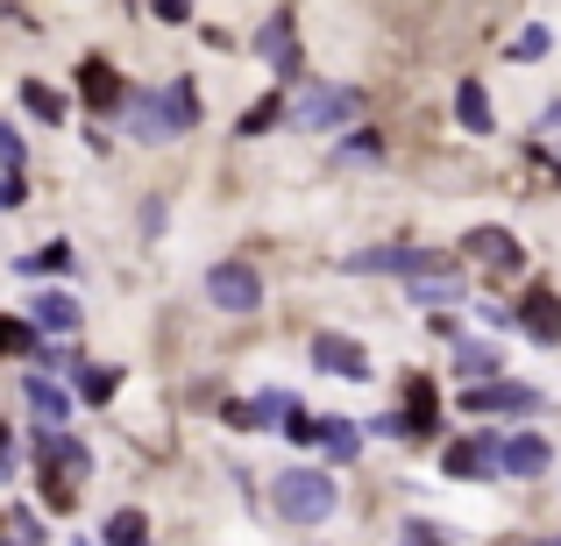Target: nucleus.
I'll return each instance as SVG.
<instances>
[{"instance_id": "f257e3e1", "label": "nucleus", "mask_w": 561, "mask_h": 546, "mask_svg": "<svg viewBox=\"0 0 561 546\" xmlns=\"http://www.w3.org/2000/svg\"><path fill=\"white\" fill-rule=\"evenodd\" d=\"M122 114H128V136L136 142H171V136H185V128L199 121V93H192V79L136 85V93L122 100Z\"/></svg>"}, {"instance_id": "f03ea898", "label": "nucleus", "mask_w": 561, "mask_h": 546, "mask_svg": "<svg viewBox=\"0 0 561 546\" xmlns=\"http://www.w3.org/2000/svg\"><path fill=\"white\" fill-rule=\"evenodd\" d=\"M271 504H277V519H291V525H320V519H334L342 490L328 483V468H277Z\"/></svg>"}, {"instance_id": "7ed1b4c3", "label": "nucleus", "mask_w": 561, "mask_h": 546, "mask_svg": "<svg viewBox=\"0 0 561 546\" xmlns=\"http://www.w3.org/2000/svg\"><path fill=\"white\" fill-rule=\"evenodd\" d=\"M348 277H440L455 270V256H440V248H356V256H342Z\"/></svg>"}, {"instance_id": "20e7f679", "label": "nucleus", "mask_w": 561, "mask_h": 546, "mask_svg": "<svg viewBox=\"0 0 561 546\" xmlns=\"http://www.w3.org/2000/svg\"><path fill=\"white\" fill-rule=\"evenodd\" d=\"M462 411H477V419H540L548 397L519 376H491V383H469L462 391Z\"/></svg>"}, {"instance_id": "39448f33", "label": "nucleus", "mask_w": 561, "mask_h": 546, "mask_svg": "<svg viewBox=\"0 0 561 546\" xmlns=\"http://www.w3.org/2000/svg\"><path fill=\"white\" fill-rule=\"evenodd\" d=\"M206 299H214V313H256L263 305V277H256V263H214V270H206Z\"/></svg>"}, {"instance_id": "423d86ee", "label": "nucleus", "mask_w": 561, "mask_h": 546, "mask_svg": "<svg viewBox=\"0 0 561 546\" xmlns=\"http://www.w3.org/2000/svg\"><path fill=\"white\" fill-rule=\"evenodd\" d=\"M356 114H363V93H348V85H313V93H299V107H291V128L328 136V128L356 121Z\"/></svg>"}, {"instance_id": "0eeeda50", "label": "nucleus", "mask_w": 561, "mask_h": 546, "mask_svg": "<svg viewBox=\"0 0 561 546\" xmlns=\"http://www.w3.org/2000/svg\"><path fill=\"white\" fill-rule=\"evenodd\" d=\"M440 468L462 476V483H497V426H483V433H469V440H448V448H440Z\"/></svg>"}, {"instance_id": "6e6552de", "label": "nucleus", "mask_w": 561, "mask_h": 546, "mask_svg": "<svg viewBox=\"0 0 561 546\" xmlns=\"http://www.w3.org/2000/svg\"><path fill=\"white\" fill-rule=\"evenodd\" d=\"M548 462H554V448L540 433H497V476H505V483L548 476Z\"/></svg>"}, {"instance_id": "1a4fd4ad", "label": "nucleus", "mask_w": 561, "mask_h": 546, "mask_svg": "<svg viewBox=\"0 0 561 546\" xmlns=\"http://www.w3.org/2000/svg\"><path fill=\"white\" fill-rule=\"evenodd\" d=\"M313 362L342 383H370V348L348 341V334H313Z\"/></svg>"}, {"instance_id": "9d476101", "label": "nucleus", "mask_w": 561, "mask_h": 546, "mask_svg": "<svg viewBox=\"0 0 561 546\" xmlns=\"http://www.w3.org/2000/svg\"><path fill=\"white\" fill-rule=\"evenodd\" d=\"M256 57L277 71V79H299V36H291V8H277L271 22L256 28Z\"/></svg>"}, {"instance_id": "9b49d317", "label": "nucleus", "mask_w": 561, "mask_h": 546, "mask_svg": "<svg viewBox=\"0 0 561 546\" xmlns=\"http://www.w3.org/2000/svg\"><path fill=\"white\" fill-rule=\"evenodd\" d=\"M398 433H405V440H434V433H440V397H434V383H426V376H412V383H405V411H398Z\"/></svg>"}, {"instance_id": "f8f14e48", "label": "nucleus", "mask_w": 561, "mask_h": 546, "mask_svg": "<svg viewBox=\"0 0 561 546\" xmlns=\"http://www.w3.org/2000/svg\"><path fill=\"white\" fill-rule=\"evenodd\" d=\"M79 93H85V107H93V114H122L128 85L114 79V65H100V57H85V65H79Z\"/></svg>"}, {"instance_id": "ddd939ff", "label": "nucleus", "mask_w": 561, "mask_h": 546, "mask_svg": "<svg viewBox=\"0 0 561 546\" xmlns=\"http://www.w3.org/2000/svg\"><path fill=\"white\" fill-rule=\"evenodd\" d=\"M313 448L328 454V468H348V462L363 454V433H356V419H334V411H328V419H313Z\"/></svg>"}, {"instance_id": "4468645a", "label": "nucleus", "mask_w": 561, "mask_h": 546, "mask_svg": "<svg viewBox=\"0 0 561 546\" xmlns=\"http://www.w3.org/2000/svg\"><path fill=\"white\" fill-rule=\"evenodd\" d=\"M28 334H57V341L79 334V299H71V291H43V299L28 305Z\"/></svg>"}, {"instance_id": "2eb2a0df", "label": "nucleus", "mask_w": 561, "mask_h": 546, "mask_svg": "<svg viewBox=\"0 0 561 546\" xmlns=\"http://www.w3.org/2000/svg\"><path fill=\"white\" fill-rule=\"evenodd\" d=\"M462 256L491 263V270H519V263H526V248L512 242L505 228H477V234H462Z\"/></svg>"}, {"instance_id": "dca6fc26", "label": "nucleus", "mask_w": 561, "mask_h": 546, "mask_svg": "<svg viewBox=\"0 0 561 546\" xmlns=\"http://www.w3.org/2000/svg\"><path fill=\"white\" fill-rule=\"evenodd\" d=\"M36 468H65V476H85V468H93V454H85L79 440L65 433V426H50V433H36Z\"/></svg>"}, {"instance_id": "f3484780", "label": "nucleus", "mask_w": 561, "mask_h": 546, "mask_svg": "<svg viewBox=\"0 0 561 546\" xmlns=\"http://www.w3.org/2000/svg\"><path fill=\"white\" fill-rule=\"evenodd\" d=\"M22 397H28V411H36V433H50V426H65V419H71V397L57 391L43 369H36V376H22Z\"/></svg>"}, {"instance_id": "a211bd4d", "label": "nucleus", "mask_w": 561, "mask_h": 546, "mask_svg": "<svg viewBox=\"0 0 561 546\" xmlns=\"http://www.w3.org/2000/svg\"><path fill=\"white\" fill-rule=\"evenodd\" d=\"M512 320H519V327L534 334L540 348H554V341H561V299H554V291H534V299H526Z\"/></svg>"}, {"instance_id": "6ab92c4d", "label": "nucleus", "mask_w": 561, "mask_h": 546, "mask_svg": "<svg viewBox=\"0 0 561 546\" xmlns=\"http://www.w3.org/2000/svg\"><path fill=\"white\" fill-rule=\"evenodd\" d=\"M455 376H462V383L505 376V348H491V341H455Z\"/></svg>"}, {"instance_id": "aec40b11", "label": "nucleus", "mask_w": 561, "mask_h": 546, "mask_svg": "<svg viewBox=\"0 0 561 546\" xmlns=\"http://www.w3.org/2000/svg\"><path fill=\"white\" fill-rule=\"evenodd\" d=\"M455 121H462L469 136H491V93H483L477 79H462V85H455Z\"/></svg>"}, {"instance_id": "412c9836", "label": "nucleus", "mask_w": 561, "mask_h": 546, "mask_svg": "<svg viewBox=\"0 0 561 546\" xmlns=\"http://www.w3.org/2000/svg\"><path fill=\"white\" fill-rule=\"evenodd\" d=\"M249 411H256V433H285V426L299 419V397L291 391H263V397H249Z\"/></svg>"}, {"instance_id": "4be33fe9", "label": "nucleus", "mask_w": 561, "mask_h": 546, "mask_svg": "<svg viewBox=\"0 0 561 546\" xmlns=\"http://www.w3.org/2000/svg\"><path fill=\"white\" fill-rule=\"evenodd\" d=\"M71 263H79L71 242H50V248H36V256H14V270H22V277H65Z\"/></svg>"}, {"instance_id": "5701e85b", "label": "nucleus", "mask_w": 561, "mask_h": 546, "mask_svg": "<svg viewBox=\"0 0 561 546\" xmlns=\"http://www.w3.org/2000/svg\"><path fill=\"white\" fill-rule=\"evenodd\" d=\"M100 546H150V519H142V511H114V519L100 525Z\"/></svg>"}, {"instance_id": "b1692460", "label": "nucleus", "mask_w": 561, "mask_h": 546, "mask_svg": "<svg viewBox=\"0 0 561 546\" xmlns=\"http://www.w3.org/2000/svg\"><path fill=\"white\" fill-rule=\"evenodd\" d=\"M114 391H122V369H107V362H79V397H85V405H107Z\"/></svg>"}, {"instance_id": "393cba45", "label": "nucleus", "mask_w": 561, "mask_h": 546, "mask_svg": "<svg viewBox=\"0 0 561 546\" xmlns=\"http://www.w3.org/2000/svg\"><path fill=\"white\" fill-rule=\"evenodd\" d=\"M412 299H420V305H455V299H462V270H440V277H412Z\"/></svg>"}, {"instance_id": "a878e982", "label": "nucleus", "mask_w": 561, "mask_h": 546, "mask_svg": "<svg viewBox=\"0 0 561 546\" xmlns=\"http://www.w3.org/2000/svg\"><path fill=\"white\" fill-rule=\"evenodd\" d=\"M22 107L28 114H36V121H65V93H50V85H43V79H22Z\"/></svg>"}, {"instance_id": "bb28decb", "label": "nucleus", "mask_w": 561, "mask_h": 546, "mask_svg": "<svg viewBox=\"0 0 561 546\" xmlns=\"http://www.w3.org/2000/svg\"><path fill=\"white\" fill-rule=\"evenodd\" d=\"M334 156H342V164H383V136H377V128H356Z\"/></svg>"}, {"instance_id": "cd10ccee", "label": "nucleus", "mask_w": 561, "mask_h": 546, "mask_svg": "<svg viewBox=\"0 0 561 546\" xmlns=\"http://www.w3.org/2000/svg\"><path fill=\"white\" fill-rule=\"evenodd\" d=\"M548 43H554V28H540V22H534L519 43H512V57H519V65H534V57H548Z\"/></svg>"}, {"instance_id": "c85d7f7f", "label": "nucleus", "mask_w": 561, "mask_h": 546, "mask_svg": "<svg viewBox=\"0 0 561 546\" xmlns=\"http://www.w3.org/2000/svg\"><path fill=\"white\" fill-rule=\"evenodd\" d=\"M285 121V107H277V100H256V107L242 114V136H263V128H277Z\"/></svg>"}, {"instance_id": "c756f323", "label": "nucleus", "mask_w": 561, "mask_h": 546, "mask_svg": "<svg viewBox=\"0 0 561 546\" xmlns=\"http://www.w3.org/2000/svg\"><path fill=\"white\" fill-rule=\"evenodd\" d=\"M0 546H43V525L28 519V511H14V519H8V539H0Z\"/></svg>"}, {"instance_id": "7c9ffc66", "label": "nucleus", "mask_w": 561, "mask_h": 546, "mask_svg": "<svg viewBox=\"0 0 561 546\" xmlns=\"http://www.w3.org/2000/svg\"><path fill=\"white\" fill-rule=\"evenodd\" d=\"M22 156H28V142L14 136L8 121H0V171H22Z\"/></svg>"}, {"instance_id": "2f4dec72", "label": "nucleus", "mask_w": 561, "mask_h": 546, "mask_svg": "<svg viewBox=\"0 0 561 546\" xmlns=\"http://www.w3.org/2000/svg\"><path fill=\"white\" fill-rule=\"evenodd\" d=\"M28 191H22V171H0V213H14Z\"/></svg>"}, {"instance_id": "473e14b6", "label": "nucleus", "mask_w": 561, "mask_h": 546, "mask_svg": "<svg viewBox=\"0 0 561 546\" xmlns=\"http://www.w3.org/2000/svg\"><path fill=\"white\" fill-rule=\"evenodd\" d=\"M220 419H228V426H234V433H256V411H249V405H242V397H234V405H220Z\"/></svg>"}, {"instance_id": "72a5a7b5", "label": "nucleus", "mask_w": 561, "mask_h": 546, "mask_svg": "<svg viewBox=\"0 0 561 546\" xmlns=\"http://www.w3.org/2000/svg\"><path fill=\"white\" fill-rule=\"evenodd\" d=\"M405 539H412V546H440L448 533H440V525H426V519H412V525H405Z\"/></svg>"}, {"instance_id": "f704fd0d", "label": "nucleus", "mask_w": 561, "mask_h": 546, "mask_svg": "<svg viewBox=\"0 0 561 546\" xmlns=\"http://www.w3.org/2000/svg\"><path fill=\"white\" fill-rule=\"evenodd\" d=\"M14 348H28V327H14V320H0V356H14Z\"/></svg>"}, {"instance_id": "c9c22d12", "label": "nucleus", "mask_w": 561, "mask_h": 546, "mask_svg": "<svg viewBox=\"0 0 561 546\" xmlns=\"http://www.w3.org/2000/svg\"><path fill=\"white\" fill-rule=\"evenodd\" d=\"M483 327H497V334H512L519 320H512V305H483Z\"/></svg>"}, {"instance_id": "e433bc0d", "label": "nucleus", "mask_w": 561, "mask_h": 546, "mask_svg": "<svg viewBox=\"0 0 561 546\" xmlns=\"http://www.w3.org/2000/svg\"><path fill=\"white\" fill-rule=\"evenodd\" d=\"M150 8H157V22H185L192 0H150Z\"/></svg>"}, {"instance_id": "4c0bfd02", "label": "nucleus", "mask_w": 561, "mask_h": 546, "mask_svg": "<svg viewBox=\"0 0 561 546\" xmlns=\"http://www.w3.org/2000/svg\"><path fill=\"white\" fill-rule=\"evenodd\" d=\"M79 546H93V539H79Z\"/></svg>"}, {"instance_id": "58836bf2", "label": "nucleus", "mask_w": 561, "mask_h": 546, "mask_svg": "<svg viewBox=\"0 0 561 546\" xmlns=\"http://www.w3.org/2000/svg\"><path fill=\"white\" fill-rule=\"evenodd\" d=\"M534 546H540V539H534Z\"/></svg>"}, {"instance_id": "ea45409f", "label": "nucleus", "mask_w": 561, "mask_h": 546, "mask_svg": "<svg viewBox=\"0 0 561 546\" xmlns=\"http://www.w3.org/2000/svg\"><path fill=\"white\" fill-rule=\"evenodd\" d=\"M554 546H561V539H554Z\"/></svg>"}]
</instances>
